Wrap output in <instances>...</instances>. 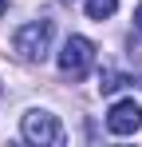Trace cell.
<instances>
[{"instance_id":"obj_1","label":"cell","mask_w":142,"mask_h":147,"mask_svg":"<svg viewBox=\"0 0 142 147\" xmlns=\"http://www.w3.org/2000/svg\"><path fill=\"white\" fill-rule=\"evenodd\" d=\"M20 135L28 143H40V147H59L67 135H63V123L55 119L51 111H40V107H32V111H24L20 119Z\"/></svg>"},{"instance_id":"obj_2","label":"cell","mask_w":142,"mask_h":147,"mask_svg":"<svg viewBox=\"0 0 142 147\" xmlns=\"http://www.w3.org/2000/svg\"><path fill=\"white\" fill-rule=\"evenodd\" d=\"M51 20H32V24H24L16 36H12V48L20 52L24 60H32V64H40L47 52H51Z\"/></svg>"},{"instance_id":"obj_3","label":"cell","mask_w":142,"mask_h":147,"mask_svg":"<svg viewBox=\"0 0 142 147\" xmlns=\"http://www.w3.org/2000/svg\"><path fill=\"white\" fill-rule=\"evenodd\" d=\"M95 64V44L87 36H67V44L59 52V72L71 76V80H83Z\"/></svg>"},{"instance_id":"obj_4","label":"cell","mask_w":142,"mask_h":147,"mask_svg":"<svg viewBox=\"0 0 142 147\" xmlns=\"http://www.w3.org/2000/svg\"><path fill=\"white\" fill-rule=\"evenodd\" d=\"M107 127H111V135H134V131L142 127V107L134 103V99H118V103H111Z\"/></svg>"},{"instance_id":"obj_5","label":"cell","mask_w":142,"mask_h":147,"mask_svg":"<svg viewBox=\"0 0 142 147\" xmlns=\"http://www.w3.org/2000/svg\"><path fill=\"white\" fill-rule=\"evenodd\" d=\"M83 8H87V16H91V20H107V16H115L118 0H87Z\"/></svg>"},{"instance_id":"obj_6","label":"cell","mask_w":142,"mask_h":147,"mask_svg":"<svg viewBox=\"0 0 142 147\" xmlns=\"http://www.w3.org/2000/svg\"><path fill=\"white\" fill-rule=\"evenodd\" d=\"M122 84H130V80H126V76H118V72H103V76H99V92H103V96L118 92Z\"/></svg>"},{"instance_id":"obj_7","label":"cell","mask_w":142,"mask_h":147,"mask_svg":"<svg viewBox=\"0 0 142 147\" xmlns=\"http://www.w3.org/2000/svg\"><path fill=\"white\" fill-rule=\"evenodd\" d=\"M134 28H138V32H142V4H138V8H134Z\"/></svg>"},{"instance_id":"obj_8","label":"cell","mask_w":142,"mask_h":147,"mask_svg":"<svg viewBox=\"0 0 142 147\" xmlns=\"http://www.w3.org/2000/svg\"><path fill=\"white\" fill-rule=\"evenodd\" d=\"M4 8H8V0H0V16H4Z\"/></svg>"}]
</instances>
